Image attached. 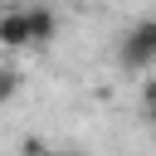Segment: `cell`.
I'll return each mask as SVG.
<instances>
[{
	"label": "cell",
	"mask_w": 156,
	"mask_h": 156,
	"mask_svg": "<svg viewBox=\"0 0 156 156\" xmlns=\"http://www.w3.org/2000/svg\"><path fill=\"white\" fill-rule=\"evenodd\" d=\"M15 78H20V73H10V68H0V102H5L10 93H15Z\"/></svg>",
	"instance_id": "4"
},
{
	"label": "cell",
	"mask_w": 156,
	"mask_h": 156,
	"mask_svg": "<svg viewBox=\"0 0 156 156\" xmlns=\"http://www.w3.org/2000/svg\"><path fill=\"white\" fill-rule=\"evenodd\" d=\"M54 29H58V20H54V10H29V39L34 44H44V39H54Z\"/></svg>",
	"instance_id": "3"
},
{
	"label": "cell",
	"mask_w": 156,
	"mask_h": 156,
	"mask_svg": "<svg viewBox=\"0 0 156 156\" xmlns=\"http://www.w3.org/2000/svg\"><path fill=\"white\" fill-rule=\"evenodd\" d=\"M117 58H122V68H127V73H146V68H156V15L136 20V24L122 34Z\"/></svg>",
	"instance_id": "1"
},
{
	"label": "cell",
	"mask_w": 156,
	"mask_h": 156,
	"mask_svg": "<svg viewBox=\"0 0 156 156\" xmlns=\"http://www.w3.org/2000/svg\"><path fill=\"white\" fill-rule=\"evenodd\" d=\"M54 156H78V151H54Z\"/></svg>",
	"instance_id": "5"
},
{
	"label": "cell",
	"mask_w": 156,
	"mask_h": 156,
	"mask_svg": "<svg viewBox=\"0 0 156 156\" xmlns=\"http://www.w3.org/2000/svg\"><path fill=\"white\" fill-rule=\"evenodd\" d=\"M29 39V10H5L0 15V49H24Z\"/></svg>",
	"instance_id": "2"
}]
</instances>
